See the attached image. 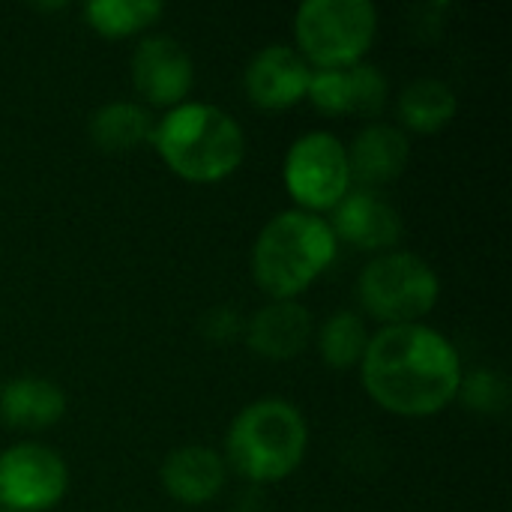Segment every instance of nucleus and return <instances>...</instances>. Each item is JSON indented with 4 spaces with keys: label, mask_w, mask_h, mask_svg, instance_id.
Listing matches in <instances>:
<instances>
[{
    "label": "nucleus",
    "mask_w": 512,
    "mask_h": 512,
    "mask_svg": "<svg viewBox=\"0 0 512 512\" xmlns=\"http://www.w3.org/2000/svg\"><path fill=\"white\" fill-rule=\"evenodd\" d=\"M246 93L258 108L282 111L306 99L312 66L309 60L285 42H273L255 51V57L246 66Z\"/></svg>",
    "instance_id": "12"
},
{
    "label": "nucleus",
    "mask_w": 512,
    "mask_h": 512,
    "mask_svg": "<svg viewBox=\"0 0 512 512\" xmlns=\"http://www.w3.org/2000/svg\"><path fill=\"white\" fill-rule=\"evenodd\" d=\"M327 219L336 240L363 252H390L402 237V216L396 204L378 189L351 186V192L330 210Z\"/></svg>",
    "instance_id": "11"
},
{
    "label": "nucleus",
    "mask_w": 512,
    "mask_h": 512,
    "mask_svg": "<svg viewBox=\"0 0 512 512\" xmlns=\"http://www.w3.org/2000/svg\"><path fill=\"white\" fill-rule=\"evenodd\" d=\"M312 339V315L297 300H270L246 324L249 348L264 360H294Z\"/></svg>",
    "instance_id": "14"
},
{
    "label": "nucleus",
    "mask_w": 512,
    "mask_h": 512,
    "mask_svg": "<svg viewBox=\"0 0 512 512\" xmlns=\"http://www.w3.org/2000/svg\"><path fill=\"white\" fill-rule=\"evenodd\" d=\"M459 396L474 408V411H501L507 405V381L504 375L498 372H489V369H480L474 375H462V387H459Z\"/></svg>",
    "instance_id": "21"
},
{
    "label": "nucleus",
    "mask_w": 512,
    "mask_h": 512,
    "mask_svg": "<svg viewBox=\"0 0 512 512\" xmlns=\"http://www.w3.org/2000/svg\"><path fill=\"white\" fill-rule=\"evenodd\" d=\"M309 447L303 411L288 399H258L246 405L225 441L228 465L249 483H279L291 477Z\"/></svg>",
    "instance_id": "4"
},
{
    "label": "nucleus",
    "mask_w": 512,
    "mask_h": 512,
    "mask_svg": "<svg viewBox=\"0 0 512 512\" xmlns=\"http://www.w3.org/2000/svg\"><path fill=\"white\" fill-rule=\"evenodd\" d=\"M282 180L288 195L297 201V210H309L318 216L324 210H333L354 186L348 144L324 129L300 135L285 153Z\"/></svg>",
    "instance_id": "7"
},
{
    "label": "nucleus",
    "mask_w": 512,
    "mask_h": 512,
    "mask_svg": "<svg viewBox=\"0 0 512 512\" xmlns=\"http://www.w3.org/2000/svg\"><path fill=\"white\" fill-rule=\"evenodd\" d=\"M459 111V96L456 90L441 81V78H414L402 93H399V120L402 129L411 132H438L444 129Z\"/></svg>",
    "instance_id": "18"
},
{
    "label": "nucleus",
    "mask_w": 512,
    "mask_h": 512,
    "mask_svg": "<svg viewBox=\"0 0 512 512\" xmlns=\"http://www.w3.org/2000/svg\"><path fill=\"white\" fill-rule=\"evenodd\" d=\"M369 339H372V333H369L363 315H360V312L339 309V312H333V315L321 324L318 351H321V360H324L330 369H342V372H345V369L360 366Z\"/></svg>",
    "instance_id": "19"
},
{
    "label": "nucleus",
    "mask_w": 512,
    "mask_h": 512,
    "mask_svg": "<svg viewBox=\"0 0 512 512\" xmlns=\"http://www.w3.org/2000/svg\"><path fill=\"white\" fill-rule=\"evenodd\" d=\"M162 12V0H93L84 6L87 24L108 39H123L147 30L162 18Z\"/></svg>",
    "instance_id": "20"
},
{
    "label": "nucleus",
    "mask_w": 512,
    "mask_h": 512,
    "mask_svg": "<svg viewBox=\"0 0 512 512\" xmlns=\"http://www.w3.org/2000/svg\"><path fill=\"white\" fill-rule=\"evenodd\" d=\"M0 512H6V510H0Z\"/></svg>",
    "instance_id": "22"
},
{
    "label": "nucleus",
    "mask_w": 512,
    "mask_h": 512,
    "mask_svg": "<svg viewBox=\"0 0 512 512\" xmlns=\"http://www.w3.org/2000/svg\"><path fill=\"white\" fill-rule=\"evenodd\" d=\"M159 477H162L165 492L174 501L186 507H201V504H210L222 492L225 459L213 447L186 444L165 456Z\"/></svg>",
    "instance_id": "15"
},
{
    "label": "nucleus",
    "mask_w": 512,
    "mask_h": 512,
    "mask_svg": "<svg viewBox=\"0 0 512 512\" xmlns=\"http://www.w3.org/2000/svg\"><path fill=\"white\" fill-rule=\"evenodd\" d=\"M462 357L429 324H393L372 333L360 360L366 393L390 414L432 417L459 399Z\"/></svg>",
    "instance_id": "1"
},
{
    "label": "nucleus",
    "mask_w": 512,
    "mask_h": 512,
    "mask_svg": "<svg viewBox=\"0 0 512 512\" xmlns=\"http://www.w3.org/2000/svg\"><path fill=\"white\" fill-rule=\"evenodd\" d=\"M150 144L162 162L183 180L219 183L246 159L243 126L210 102H180L153 123Z\"/></svg>",
    "instance_id": "2"
},
{
    "label": "nucleus",
    "mask_w": 512,
    "mask_h": 512,
    "mask_svg": "<svg viewBox=\"0 0 512 512\" xmlns=\"http://www.w3.org/2000/svg\"><path fill=\"white\" fill-rule=\"evenodd\" d=\"M411 159V138L396 123H366L348 144L351 183L360 189H378L399 180Z\"/></svg>",
    "instance_id": "13"
},
{
    "label": "nucleus",
    "mask_w": 512,
    "mask_h": 512,
    "mask_svg": "<svg viewBox=\"0 0 512 512\" xmlns=\"http://www.w3.org/2000/svg\"><path fill=\"white\" fill-rule=\"evenodd\" d=\"M90 141L105 153H126L150 141L153 117L144 105L129 99H114L99 105L87 123Z\"/></svg>",
    "instance_id": "17"
},
{
    "label": "nucleus",
    "mask_w": 512,
    "mask_h": 512,
    "mask_svg": "<svg viewBox=\"0 0 512 512\" xmlns=\"http://www.w3.org/2000/svg\"><path fill=\"white\" fill-rule=\"evenodd\" d=\"M357 297L372 318L384 321V327L423 324L441 300V279L426 258L390 249L360 270Z\"/></svg>",
    "instance_id": "5"
},
{
    "label": "nucleus",
    "mask_w": 512,
    "mask_h": 512,
    "mask_svg": "<svg viewBox=\"0 0 512 512\" xmlns=\"http://www.w3.org/2000/svg\"><path fill=\"white\" fill-rule=\"evenodd\" d=\"M330 222L309 210L276 213L252 246V276L273 300H297L336 258Z\"/></svg>",
    "instance_id": "3"
},
{
    "label": "nucleus",
    "mask_w": 512,
    "mask_h": 512,
    "mask_svg": "<svg viewBox=\"0 0 512 512\" xmlns=\"http://www.w3.org/2000/svg\"><path fill=\"white\" fill-rule=\"evenodd\" d=\"M378 33V9L369 0H306L294 15L297 51L312 69L360 63Z\"/></svg>",
    "instance_id": "6"
},
{
    "label": "nucleus",
    "mask_w": 512,
    "mask_h": 512,
    "mask_svg": "<svg viewBox=\"0 0 512 512\" xmlns=\"http://www.w3.org/2000/svg\"><path fill=\"white\" fill-rule=\"evenodd\" d=\"M69 486V468L57 450L21 441L0 453V510L45 512L57 507Z\"/></svg>",
    "instance_id": "8"
},
{
    "label": "nucleus",
    "mask_w": 512,
    "mask_h": 512,
    "mask_svg": "<svg viewBox=\"0 0 512 512\" xmlns=\"http://www.w3.org/2000/svg\"><path fill=\"white\" fill-rule=\"evenodd\" d=\"M135 90L156 108L186 102L195 84V63L189 51L168 33H150L138 42L129 60Z\"/></svg>",
    "instance_id": "9"
},
{
    "label": "nucleus",
    "mask_w": 512,
    "mask_h": 512,
    "mask_svg": "<svg viewBox=\"0 0 512 512\" xmlns=\"http://www.w3.org/2000/svg\"><path fill=\"white\" fill-rule=\"evenodd\" d=\"M66 414L63 390L39 375H21L0 387V420L12 429L36 432L54 426Z\"/></svg>",
    "instance_id": "16"
},
{
    "label": "nucleus",
    "mask_w": 512,
    "mask_h": 512,
    "mask_svg": "<svg viewBox=\"0 0 512 512\" xmlns=\"http://www.w3.org/2000/svg\"><path fill=\"white\" fill-rule=\"evenodd\" d=\"M387 90H390L387 75L378 66L360 60L351 66L312 69L306 99L324 114L375 117L387 105Z\"/></svg>",
    "instance_id": "10"
}]
</instances>
